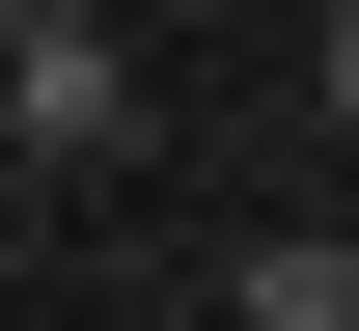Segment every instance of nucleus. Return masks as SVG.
I'll return each instance as SVG.
<instances>
[{"label":"nucleus","instance_id":"obj_1","mask_svg":"<svg viewBox=\"0 0 359 331\" xmlns=\"http://www.w3.org/2000/svg\"><path fill=\"white\" fill-rule=\"evenodd\" d=\"M0 139H28V166H111L138 139V55L83 28V0H0Z\"/></svg>","mask_w":359,"mask_h":331},{"label":"nucleus","instance_id":"obj_2","mask_svg":"<svg viewBox=\"0 0 359 331\" xmlns=\"http://www.w3.org/2000/svg\"><path fill=\"white\" fill-rule=\"evenodd\" d=\"M222 331H359V221H249L222 248Z\"/></svg>","mask_w":359,"mask_h":331},{"label":"nucleus","instance_id":"obj_3","mask_svg":"<svg viewBox=\"0 0 359 331\" xmlns=\"http://www.w3.org/2000/svg\"><path fill=\"white\" fill-rule=\"evenodd\" d=\"M304 83H332V139H359V0H332V28H304Z\"/></svg>","mask_w":359,"mask_h":331}]
</instances>
